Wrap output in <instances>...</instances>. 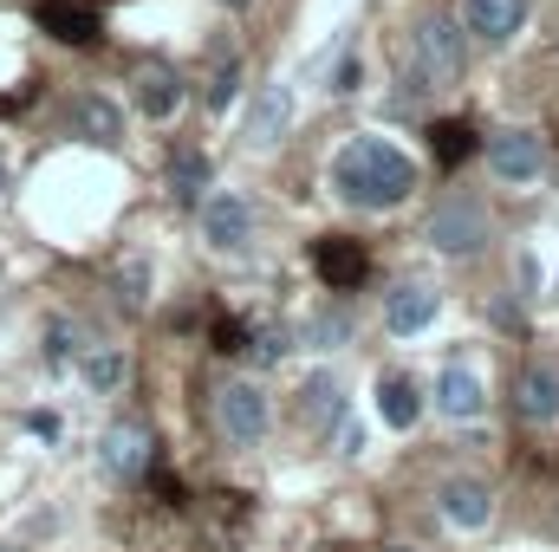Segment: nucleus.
I'll list each match as a JSON object with an SVG mask.
<instances>
[{"instance_id":"20","label":"nucleus","mask_w":559,"mask_h":552,"mask_svg":"<svg viewBox=\"0 0 559 552\" xmlns=\"http://www.w3.org/2000/svg\"><path fill=\"white\" fill-rule=\"evenodd\" d=\"M169 195H176V202H202V195H209V149L182 143V149L169 156Z\"/></svg>"},{"instance_id":"28","label":"nucleus","mask_w":559,"mask_h":552,"mask_svg":"<svg viewBox=\"0 0 559 552\" xmlns=\"http://www.w3.org/2000/svg\"><path fill=\"white\" fill-rule=\"evenodd\" d=\"M215 7H228V13H248V7H254V0H215Z\"/></svg>"},{"instance_id":"25","label":"nucleus","mask_w":559,"mask_h":552,"mask_svg":"<svg viewBox=\"0 0 559 552\" xmlns=\"http://www.w3.org/2000/svg\"><path fill=\"white\" fill-rule=\"evenodd\" d=\"M46 26H59V39H92V33H85V20H79V13H66V7H46Z\"/></svg>"},{"instance_id":"2","label":"nucleus","mask_w":559,"mask_h":552,"mask_svg":"<svg viewBox=\"0 0 559 552\" xmlns=\"http://www.w3.org/2000/svg\"><path fill=\"white\" fill-rule=\"evenodd\" d=\"M411 79L429 85V92H455L462 79H468V59H475V46H468V33H462V20L449 13V7H423L411 13Z\"/></svg>"},{"instance_id":"30","label":"nucleus","mask_w":559,"mask_h":552,"mask_svg":"<svg viewBox=\"0 0 559 552\" xmlns=\"http://www.w3.org/2000/svg\"><path fill=\"white\" fill-rule=\"evenodd\" d=\"M0 195H7V163H0Z\"/></svg>"},{"instance_id":"24","label":"nucleus","mask_w":559,"mask_h":552,"mask_svg":"<svg viewBox=\"0 0 559 552\" xmlns=\"http://www.w3.org/2000/svg\"><path fill=\"white\" fill-rule=\"evenodd\" d=\"M280 358H286V332H274V325H267V332L254 338V364L267 371V364H280Z\"/></svg>"},{"instance_id":"18","label":"nucleus","mask_w":559,"mask_h":552,"mask_svg":"<svg viewBox=\"0 0 559 552\" xmlns=\"http://www.w3.org/2000/svg\"><path fill=\"white\" fill-rule=\"evenodd\" d=\"M79 377H85L92 397H118L131 384V351L124 345H85L79 351Z\"/></svg>"},{"instance_id":"1","label":"nucleus","mask_w":559,"mask_h":552,"mask_svg":"<svg viewBox=\"0 0 559 552\" xmlns=\"http://www.w3.org/2000/svg\"><path fill=\"white\" fill-rule=\"evenodd\" d=\"M325 189L352 215H397L423 189V163L384 131H345L325 156Z\"/></svg>"},{"instance_id":"19","label":"nucleus","mask_w":559,"mask_h":552,"mask_svg":"<svg viewBox=\"0 0 559 552\" xmlns=\"http://www.w3.org/2000/svg\"><path fill=\"white\" fill-rule=\"evenodd\" d=\"M365 85H371V59H365V46L352 39V46H338V59H332V72H325V98L345 105V98H358Z\"/></svg>"},{"instance_id":"3","label":"nucleus","mask_w":559,"mask_h":552,"mask_svg":"<svg viewBox=\"0 0 559 552\" xmlns=\"http://www.w3.org/2000/svg\"><path fill=\"white\" fill-rule=\"evenodd\" d=\"M423 241L442 254V261H481L488 254V241H495V215H488V202L475 195V189H442L436 202H429V215H423Z\"/></svg>"},{"instance_id":"17","label":"nucleus","mask_w":559,"mask_h":552,"mask_svg":"<svg viewBox=\"0 0 559 552\" xmlns=\"http://www.w3.org/2000/svg\"><path fill=\"white\" fill-rule=\"evenodd\" d=\"M66 124H72V137H85V143H118L124 137V111H118L105 92H79V98L66 105Z\"/></svg>"},{"instance_id":"13","label":"nucleus","mask_w":559,"mask_h":552,"mask_svg":"<svg viewBox=\"0 0 559 552\" xmlns=\"http://www.w3.org/2000/svg\"><path fill=\"white\" fill-rule=\"evenodd\" d=\"M299 429L306 435H332V422L352 410V397H345V377H338V364H312L306 377H299Z\"/></svg>"},{"instance_id":"11","label":"nucleus","mask_w":559,"mask_h":552,"mask_svg":"<svg viewBox=\"0 0 559 552\" xmlns=\"http://www.w3.org/2000/svg\"><path fill=\"white\" fill-rule=\"evenodd\" d=\"M442 319V286H429V279H397L391 292H384V332L404 345V338H423L429 325Z\"/></svg>"},{"instance_id":"7","label":"nucleus","mask_w":559,"mask_h":552,"mask_svg":"<svg viewBox=\"0 0 559 552\" xmlns=\"http://www.w3.org/2000/svg\"><path fill=\"white\" fill-rule=\"evenodd\" d=\"M293 124H299V92H293V79H267V85H254V98L241 105V149L267 156V149H280V143L293 137Z\"/></svg>"},{"instance_id":"23","label":"nucleus","mask_w":559,"mask_h":552,"mask_svg":"<svg viewBox=\"0 0 559 552\" xmlns=\"http://www.w3.org/2000/svg\"><path fill=\"white\" fill-rule=\"evenodd\" d=\"M150 286H156V267H150L143 254H131V261L118 267V292H124V305H150Z\"/></svg>"},{"instance_id":"26","label":"nucleus","mask_w":559,"mask_h":552,"mask_svg":"<svg viewBox=\"0 0 559 552\" xmlns=\"http://www.w3.org/2000/svg\"><path fill=\"white\" fill-rule=\"evenodd\" d=\"M235 85H241V79H235V72H222V79H215V92H209V105H215V111H222V105H228V98H235Z\"/></svg>"},{"instance_id":"21","label":"nucleus","mask_w":559,"mask_h":552,"mask_svg":"<svg viewBox=\"0 0 559 552\" xmlns=\"http://www.w3.org/2000/svg\"><path fill=\"white\" fill-rule=\"evenodd\" d=\"M332 455H338V461H365V455H371V422L358 410H345L332 422Z\"/></svg>"},{"instance_id":"5","label":"nucleus","mask_w":559,"mask_h":552,"mask_svg":"<svg viewBox=\"0 0 559 552\" xmlns=\"http://www.w3.org/2000/svg\"><path fill=\"white\" fill-rule=\"evenodd\" d=\"M195 235H202V248L209 254H248L254 248V235H261V215H254V202L241 195V189H209L202 202H195Z\"/></svg>"},{"instance_id":"8","label":"nucleus","mask_w":559,"mask_h":552,"mask_svg":"<svg viewBox=\"0 0 559 552\" xmlns=\"http://www.w3.org/2000/svg\"><path fill=\"white\" fill-rule=\"evenodd\" d=\"M436 514H442V527L449 533H462V540H475V533H488L495 527V488H488V475H475V468H449L442 481H436Z\"/></svg>"},{"instance_id":"10","label":"nucleus","mask_w":559,"mask_h":552,"mask_svg":"<svg viewBox=\"0 0 559 552\" xmlns=\"http://www.w3.org/2000/svg\"><path fill=\"white\" fill-rule=\"evenodd\" d=\"M429 416H442V422H455V429L481 422V416H488V377H481L475 364L449 358V364L429 377Z\"/></svg>"},{"instance_id":"14","label":"nucleus","mask_w":559,"mask_h":552,"mask_svg":"<svg viewBox=\"0 0 559 552\" xmlns=\"http://www.w3.org/2000/svg\"><path fill=\"white\" fill-rule=\"evenodd\" d=\"M423 416H429V384L411 377V371H384L378 377V422L397 429V435H411Z\"/></svg>"},{"instance_id":"27","label":"nucleus","mask_w":559,"mask_h":552,"mask_svg":"<svg viewBox=\"0 0 559 552\" xmlns=\"http://www.w3.org/2000/svg\"><path fill=\"white\" fill-rule=\"evenodd\" d=\"M26 429H33V435H59V416H52V410H33V416H26Z\"/></svg>"},{"instance_id":"12","label":"nucleus","mask_w":559,"mask_h":552,"mask_svg":"<svg viewBox=\"0 0 559 552\" xmlns=\"http://www.w3.org/2000/svg\"><path fill=\"white\" fill-rule=\"evenodd\" d=\"M514 416L527 429H559V358H527L514 371Z\"/></svg>"},{"instance_id":"22","label":"nucleus","mask_w":559,"mask_h":552,"mask_svg":"<svg viewBox=\"0 0 559 552\" xmlns=\"http://www.w3.org/2000/svg\"><path fill=\"white\" fill-rule=\"evenodd\" d=\"M345 338H352L345 312H306V325H299V345H319V351H338Z\"/></svg>"},{"instance_id":"16","label":"nucleus","mask_w":559,"mask_h":552,"mask_svg":"<svg viewBox=\"0 0 559 552\" xmlns=\"http://www.w3.org/2000/svg\"><path fill=\"white\" fill-rule=\"evenodd\" d=\"M150 429L143 422H111L105 435H98V468L111 475V481H138L143 468H150Z\"/></svg>"},{"instance_id":"29","label":"nucleus","mask_w":559,"mask_h":552,"mask_svg":"<svg viewBox=\"0 0 559 552\" xmlns=\"http://www.w3.org/2000/svg\"><path fill=\"white\" fill-rule=\"evenodd\" d=\"M378 552H423V547H411V540H391V547H378Z\"/></svg>"},{"instance_id":"4","label":"nucleus","mask_w":559,"mask_h":552,"mask_svg":"<svg viewBox=\"0 0 559 552\" xmlns=\"http://www.w3.org/2000/svg\"><path fill=\"white\" fill-rule=\"evenodd\" d=\"M209 416H215V435H222L228 448H261V442L274 435V397H267V384H261L254 371L222 377Z\"/></svg>"},{"instance_id":"6","label":"nucleus","mask_w":559,"mask_h":552,"mask_svg":"<svg viewBox=\"0 0 559 552\" xmlns=\"http://www.w3.org/2000/svg\"><path fill=\"white\" fill-rule=\"evenodd\" d=\"M481 163H488V176H495L501 189H540L547 169H554V149H547V137H540L534 124H508V131L488 137Z\"/></svg>"},{"instance_id":"9","label":"nucleus","mask_w":559,"mask_h":552,"mask_svg":"<svg viewBox=\"0 0 559 552\" xmlns=\"http://www.w3.org/2000/svg\"><path fill=\"white\" fill-rule=\"evenodd\" d=\"M455 20H462L468 46H481V52H508V46H521V33L534 26V0H462Z\"/></svg>"},{"instance_id":"15","label":"nucleus","mask_w":559,"mask_h":552,"mask_svg":"<svg viewBox=\"0 0 559 552\" xmlns=\"http://www.w3.org/2000/svg\"><path fill=\"white\" fill-rule=\"evenodd\" d=\"M131 105H138L143 124H176L182 105H189V92H182V79L169 65H143L138 79H131Z\"/></svg>"}]
</instances>
